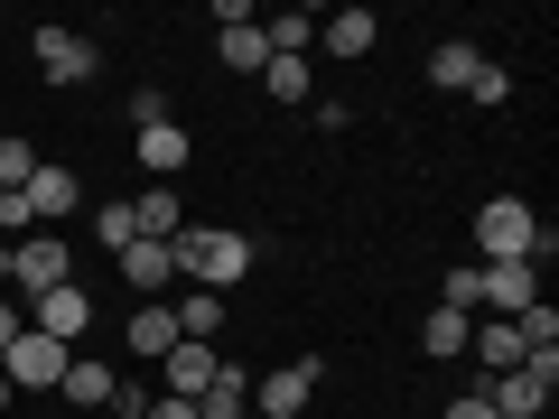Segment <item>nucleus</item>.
Returning <instances> with one entry per match:
<instances>
[{
    "label": "nucleus",
    "mask_w": 559,
    "mask_h": 419,
    "mask_svg": "<svg viewBox=\"0 0 559 419\" xmlns=\"http://www.w3.org/2000/svg\"><path fill=\"white\" fill-rule=\"evenodd\" d=\"M168 261H178L187 279H197V289H234L242 271H252V242L242 234H224V224H178V242H168Z\"/></svg>",
    "instance_id": "f257e3e1"
},
{
    "label": "nucleus",
    "mask_w": 559,
    "mask_h": 419,
    "mask_svg": "<svg viewBox=\"0 0 559 419\" xmlns=\"http://www.w3.org/2000/svg\"><path fill=\"white\" fill-rule=\"evenodd\" d=\"M66 363H75V345H57V336H38V326H20V336H10V355H0V373H10V392H57Z\"/></svg>",
    "instance_id": "f03ea898"
},
{
    "label": "nucleus",
    "mask_w": 559,
    "mask_h": 419,
    "mask_svg": "<svg viewBox=\"0 0 559 419\" xmlns=\"http://www.w3.org/2000/svg\"><path fill=\"white\" fill-rule=\"evenodd\" d=\"M550 392H559V355H522L513 373H495V392H485V400H495V419H540V400H550Z\"/></svg>",
    "instance_id": "7ed1b4c3"
},
{
    "label": "nucleus",
    "mask_w": 559,
    "mask_h": 419,
    "mask_svg": "<svg viewBox=\"0 0 559 419\" xmlns=\"http://www.w3.org/2000/svg\"><path fill=\"white\" fill-rule=\"evenodd\" d=\"M532 234H540V215H532L522 196H495V205L476 215V252H485V261H532Z\"/></svg>",
    "instance_id": "20e7f679"
},
{
    "label": "nucleus",
    "mask_w": 559,
    "mask_h": 419,
    "mask_svg": "<svg viewBox=\"0 0 559 419\" xmlns=\"http://www.w3.org/2000/svg\"><path fill=\"white\" fill-rule=\"evenodd\" d=\"M0 279H20L28 299L66 289V242H57V234H28V242H10V252H0Z\"/></svg>",
    "instance_id": "39448f33"
},
{
    "label": "nucleus",
    "mask_w": 559,
    "mask_h": 419,
    "mask_svg": "<svg viewBox=\"0 0 559 419\" xmlns=\"http://www.w3.org/2000/svg\"><path fill=\"white\" fill-rule=\"evenodd\" d=\"M215 57L234 65V75H261V65H271V38H261V20L242 10V0H224V10H215Z\"/></svg>",
    "instance_id": "423d86ee"
},
{
    "label": "nucleus",
    "mask_w": 559,
    "mask_h": 419,
    "mask_svg": "<svg viewBox=\"0 0 559 419\" xmlns=\"http://www.w3.org/2000/svg\"><path fill=\"white\" fill-rule=\"evenodd\" d=\"M103 65V47L84 38V28H38V75L47 84H84Z\"/></svg>",
    "instance_id": "0eeeda50"
},
{
    "label": "nucleus",
    "mask_w": 559,
    "mask_h": 419,
    "mask_svg": "<svg viewBox=\"0 0 559 419\" xmlns=\"http://www.w3.org/2000/svg\"><path fill=\"white\" fill-rule=\"evenodd\" d=\"M28 326H38V336H57V345H84V326H94V299H84L75 279H66V289L28 299Z\"/></svg>",
    "instance_id": "6e6552de"
},
{
    "label": "nucleus",
    "mask_w": 559,
    "mask_h": 419,
    "mask_svg": "<svg viewBox=\"0 0 559 419\" xmlns=\"http://www.w3.org/2000/svg\"><path fill=\"white\" fill-rule=\"evenodd\" d=\"M252 410H261V419H299V410H318V363H280V373L252 392Z\"/></svg>",
    "instance_id": "1a4fd4ad"
},
{
    "label": "nucleus",
    "mask_w": 559,
    "mask_h": 419,
    "mask_svg": "<svg viewBox=\"0 0 559 419\" xmlns=\"http://www.w3.org/2000/svg\"><path fill=\"white\" fill-rule=\"evenodd\" d=\"M75 196H84V187H75V168H47V159H38V178L20 187V205H28V224H38V234L75 215Z\"/></svg>",
    "instance_id": "9d476101"
},
{
    "label": "nucleus",
    "mask_w": 559,
    "mask_h": 419,
    "mask_svg": "<svg viewBox=\"0 0 559 419\" xmlns=\"http://www.w3.org/2000/svg\"><path fill=\"white\" fill-rule=\"evenodd\" d=\"M476 308L522 318V308H532V261H485V271H476Z\"/></svg>",
    "instance_id": "9b49d317"
},
{
    "label": "nucleus",
    "mask_w": 559,
    "mask_h": 419,
    "mask_svg": "<svg viewBox=\"0 0 559 419\" xmlns=\"http://www.w3.org/2000/svg\"><path fill=\"white\" fill-rule=\"evenodd\" d=\"M159 363H168V392H178V400H197L205 382L224 373V355H215V345H197V336H178V345H168Z\"/></svg>",
    "instance_id": "f8f14e48"
},
{
    "label": "nucleus",
    "mask_w": 559,
    "mask_h": 419,
    "mask_svg": "<svg viewBox=\"0 0 559 419\" xmlns=\"http://www.w3.org/2000/svg\"><path fill=\"white\" fill-rule=\"evenodd\" d=\"M57 392L66 400H75V410H112V400H121V382H112V363H94V355H75V363H66V382H57Z\"/></svg>",
    "instance_id": "ddd939ff"
},
{
    "label": "nucleus",
    "mask_w": 559,
    "mask_h": 419,
    "mask_svg": "<svg viewBox=\"0 0 559 419\" xmlns=\"http://www.w3.org/2000/svg\"><path fill=\"white\" fill-rule=\"evenodd\" d=\"M318 38H326V57H373L382 20L373 10H336V20H318Z\"/></svg>",
    "instance_id": "4468645a"
},
{
    "label": "nucleus",
    "mask_w": 559,
    "mask_h": 419,
    "mask_svg": "<svg viewBox=\"0 0 559 419\" xmlns=\"http://www.w3.org/2000/svg\"><path fill=\"white\" fill-rule=\"evenodd\" d=\"M121 279H131L140 299H159L168 279H178V261H168V242H131V252H121Z\"/></svg>",
    "instance_id": "2eb2a0df"
},
{
    "label": "nucleus",
    "mask_w": 559,
    "mask_h": 419,
    "mask_svg": "<svg viewBox=\"0 0 559 419\" xmlns=\"http://www.w3.org/2000/svg\"><path fill=\"white\" fill-rule=\"evenodd\" d=\"M140 168H150V178H178L187 168V131L178 121H150V131H140Z\"/></svg>",
    "instance_id": "dca6fc26"
},
{
    "label": "nucleus",
    "mask_w": 559,
    "mask_h": 419,
    "mask_svg": "<svg viewBox=\"0 0 559 419\" xmlns=\"http://www.w3.org/2000/svg\"><path fill=\"white\" fill-rule=\"evenodd\" d=\"M121 336H131V355H168V345H178V318H168V299H140V318L121 326Z\"/></svg>",
    "instance_id": "f3484780"
},
{
    "label": "nucleus",
    "mask_w": 559,
    "mask_h": 419,
    "mask_svg": "<svg viewBox=\"0 0 559 419\" xmlns=\"http://www.w3.org/2000/svg\"><path fill=\"white\" fill-rule=\"evenodd\" d=\"M168 318H178V336H197V345H215V336H224V299H215V289H187Z\"/></svg>",
    "instance_id": "a211bd4d"
},
{
    "label": "nucleus",
    "mask_w": 559,
    "mask_h": 419,
    "mask_svg": "<svg viewBox=\"0 0 559 419\" xmlns=\"http://www.w3.org/2000/svg\"><path fill=\"white\" fill-rule=\"evenodd\" d=\"M242 400H252V382H242V363H224V373L197 392V419H242Z\"/></svg>",
    "instance_id": "6ab92c4d"
},
{
    "label": "nucleus",
    "mask_w": 559,
    "mask_h": 419,
    "mask_svg": "<svg viewBox=\"0 0 559 419\" xmlns=\"http://www.w3.org/2000/svg\"><path fill=\"white\" fill-rule=\"evenodd\" d=\"M466 336H476V326H466L457 308H429V318H419V345H429L439 363H448V355H466Z\"/></svg>",
    "instance_id": "aec40b11"
},
{
    "label": "nucleus",
    "mask_w": 559,
    "mask_h": 419,
    "mask_svg": "<svg viewBox=\"0 0 559 419\" xmlns=\"http://www.w3.org/2000/svg\"><path fill=\"white\" fill-rule=\"evenodd\" d=\"M466 345L485 355V373H513V363H522V326H513V318H503V326H476Z\"/></svg>",
    "instance_id": "412c9836"
},
{
    "label": "nucleus",
    "mask_w": 559,
    "mask_h": 419,
    "mask_svg": "<svg viewBox=\"0 0 559 419\" xmlns=\"http://www.w3.org/2000/svg\"><path fill=\"white\" fill-rule=\"evenodd\" d=\"M476 65H485L476 47H466V38H448L439 57H429V84H439V94H466V75H476Z\"/></svg>",
    "instance_id": "4be33fe9"
},
{
    "label": "nucleus",
    "mask_w": 559,
    "mask_h": 419,
    "mask_svg": "<svg viewBox=\"0 0 559 419\" xmlns=\"http://www.w3.org/2000/svg\"><path fill=\"white\" fill-rule=\"evenodd\" d=\"M261 38H271V57H308V47H318V20L289 10V20H261Z\"/></svg>",
    "instance_id": "5701e85b"
},
{
    "label": "nucleus",
    "mask_w": 559,
    "mask_h": 419,
    "mask_svg": "<svg viewBox=\"0 0 559 419\" xmlns=\"http://www.w3.org/2000/svg\"><path fill=\"white\" fill-rule=\"evenodd\" d=\"M261 84H271L280 103H308V57H271V65H261Z\"/></svg>",
    "instance_id": "b1692460"
},
{
    "label": "nucleus",
    "mask_w": 559,
    "mask_h": 419,
    "mask_svg": "<svg viewBox=\"0 0 559 419\" xmlns=\"http://www.w3.org/2000/svg\"><path fill=\"white\" fill-rule=\"evenodd\" d=\"M94 234L112 242V252H131V242H140V224H131V205H103V215H94Z\"/></svg>",
    "instance_id": "393cba45"
},
{
    "label": "nucleus",
    "mask_w": 559,
    "mask_h": 419,
    "mask_svg": "<svg viewBox=\"0 0 559 419\" xmlns=\"http://www.w3.org/2000/svg\"><path fill=\"white\" fill-rule=\"evenodd\" d=\"M466 103H513V75H503V65H476V75H466Z\"/></svg>",
    "instance_id": "a878e982"
},
{
    "label": "nucleus",
    "mask_w": 559,
    "mask_h": 419,
    "mask_svg": "<svg viewBox=\"0 0 559 419\" xmlns=\"http://www.w3.org/2000/svg\"><path fill=\"white\" fill-rule=\"evenodd\" d=\"M439 308H457V318H466V308H476V271H466V261H457V271H448V289H439Z\"/></svg>",
    "instance_id": "bb28decb"
},
{
    "label": "nucleus",
    "mask_w": 559,
    "mask_h": 419,
    "mask_svg": "<svg viewBox=\"0 0 559 419\" xmlns=\"http://www.w3.org/2000/svg\"><path fill=\"white\" fill-rule=\"evenodd\" d=\"M140 419H197V400H178V392H150V400H140Z\"/></svg>",
    "instance_id": "cd10ccee"
},
{
    "label": "nucleus",
    "mask_w": 559,
    "mask_h": 419,
    "mask_svg": "<svg viewBox=\"0 0 559 419\" xmlns=\"http://www.w3.org/2000/svg\"><path fill=\"white\" fill-rule=\"evenodd\" d=\"M439 419H495V400H485V392H476V400H448Z\"/></svg>",
    "instance_id": "c85d7f7f"
},
{
    "label": "nucleus",
    "mask_w": 559,
    "mask_h": 419,
    "mask_svg": "<svg viewBox=\"0 0 559 419\" xmlns=\"http://www.w3.org/2000/svg\"><path fill=\"white\" fill-rule=\"evenodd\" d=\"M20 326H28V318L10 308V289H0V355H10V336H20Z\"/></svg>",
    "instance_id": "c756f323"
},
{
    "label": "nucleus",
    "mask_w": 559,
    "mask_h": 419,
    "mask_svg": "<svg viewBox=\"0 0 559 419\" xmlns=\"http://www.w3.org/2000/svg\"><path fill=\"white\" fill-rule=\"evenodd\" d=\"M10 400H20V392H10V373H0V410H10Z\"/></svg>",
    "instance_id": "7c9ffc66"
},
{
    "label": "nucleus",
    "mask_w": 559,
    "mask_h": 419,
    "mask_svg": "<svg viewBox=\"0 0 559 419\" xmlns=\"http://www.w3.org/2000/svg\"><path fill=\"white\" fill-rule=\"evenodd\" d=\"M540 419H550V410H540Z\"/></svg>",
    "instance_id": "2f4dec72"
},
{
    "label": "nucleus",
    "mask_w": 559,
    "mask_h": 419,
    "mask_svg": "<svg viewBox=\"0 0 559 419\" xmlns=\"http://www.w3.org/2000/svg\"><path fill=\"white\" fill-rule=\"evenodd\" d=\"M103 419H112V410H103Z\"/></svg>",
    "instance_id": "473e14b6"
}]
</instances>
